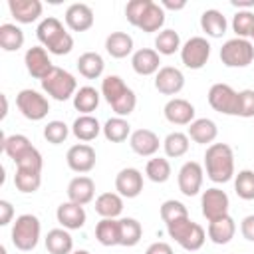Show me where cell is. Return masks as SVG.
Returning <instances> with one entry per match:
<instances>
[{"instance_id":"816d5d0a","label":"cell","mask_w":254,"mask_h":254,"mask_svg":"<svg viewBox=\"0 0 254 254\" xmlns=\"http://www.w3.org/2000/svg\"><path fill=\"white\" fill-rule=\"evenodd\" d=\"M240 232H242V236H244L246 240L254 242V214H248V216L242 218V222H240Z\"/></svg>"},{"instance_id":"3957f363","label":"cell","mask_w":254,"mask_h":254,"mask_svg":"<svg viewBox=\"0 0 254 254\" xmlns=\"http://www.w3.org/2000/svg\"><path fill=\"white\" fill-rule=\"evenodd\" d=\"M167 232H169V236H171L181 248H185V250H189V252L200 250L202 244H204V240H206L204 228H202L198 222L190 220L189 216L167 224Z\"/></svg>"},{"instance_id":"e575fe53","label":"cell","mask_w":254,"mask_h":254,"mask_svg":"<svg viewBox=\"0 0 254 254\" xmlns=\"http://www.w3.org/2000/svg\"><path fill=\"white\" fill-rule=\"evenodd\" d=\"M163 24H165V10H163V6H161V4H157V2H151V4H149V8L145 10V14H143L141 22H139V30H143V32H147V34H151V32L161 30V28H163Z\"/></svg>"},{"instance_id":"7a4b0ae2","label":"cell","mask_w":254,"mask_h":254,"mask_svg":"<svg viewBox=\"0 0 254 254\" xmlns=\"http://www.w3.org/2000/svg\"><path fill=\"white\" fill-rule=\"evenodd\" d=\"M36 36L38 40L42 42L44 48H48L50 54L54 56H65L71 52L73 48V38L69 32H65L64 24L54 18V16H48L44 18L40 24H38V30H36Z\"/></svg>"},{"instance_id":"11a10c76","label":"cell","mask_w":254,"mask_h":254,"mask_svg":"<svg viewBox=\"0 0 254 254\" xmlns=\"http://www.w3.org/2000/svg\"><path fill=\"white\" fill-rule=\"evenodd\" d=\"M161 6H163V10H165V8H167V10H183V8L187 6V2H185V0H179V2L163 0V2H161Z\"/></svg>"},{"instance_id":"836d02e7","label":"cell","mask_w":254,"mask_h":254,"mask_svg":"<svg viewBox=\"0 0 254 254\" xmlns=\"http://www.w3.org/2000/svg\"><path fill=\"white\" fill-rule=\"evenodd\" d=\"M103 135H105V139L111 141V143H121V141H125L127 137H131V125H129V121L123 119V117H111V119H107L105 125H103Z\"/></svg>"},{"instance_id":"ab89813d","label":"cell","mask_w":254,"mask_h":254,"mask_svg":"<svg viewBox=\"0 0 254 254\" xmlns=\"http://www.w3.org/2000/svg\"><path fill=\"white\" fill-rule=\"evenodd\" d=\"M127 89H129V87L125 85V81H123L119 75H107V77H103V81H101V95L105 97V101H107L109 105H113Z\"/></svg>"},{"instance_id":"44dd1931","label":"cell","mask_w":254,"mask_h":254,"mask_svg":"<svg viewBox=\"0 0 254 254\" xmlns=\"http://www.w3.org/2000/svg\"><path fill=\"white\" fill-rule=\"evenodd\" d=\"M8 10L20 24H32L42 16L40 0H8Z\"/></svg>"},{"instance_id":"d6a6232c","label":"cell","mask_w":254,"mask_h":254,"mask_svg":"<svg viewBox=\"0 0 254 254\" xmlns=\"http://www.w3.org/2000/svg\"><path fill=\"white\" fill-rule=\"evenodd\" d=\"M143 236V226L135 218H119V246H135Z\"/></svg>"},{"instance_id":"ac0fdd59","label":"cell","mask_w":254,"mask_h":254,"mask_svg":"<svg viewBox=\"0 0 254 254\" xmlns=\"http://www.w3.org/2000/svg\"><path fill=\"white\" fill-rule=\"evenodd\" d=\"M129 145L133 149V153L141 155V157H153L159 151V137L155 131L151 129H135L129 137Z\"/></svg>"},{"instance_id":"8fae6325","label":"cell","mask_w":254,"mask_h":254,"mask_svg":"<svg viewBox=\"0 0 254 254\" xmlns=\"http://www.w3.org/2000/svg\"><path fill=\"white\" fill-rule=\"evenodd\" d=\"M202 177H204V171H202V165L196 163V161H187L181 169H179V190L185 194V196H194L198 194L200 187H202Z\"/></svg>"},{"instance_id":"f5cc1de1","label":"cell","mask_w":254,"mask_h":254,"mask_svg":"<svg viewBox=\"0 0 254 254\" xmlns=\"http://www.w3.org/2000/svg\"><path fill=\"white\" fill-rule=\"evenodd\" d=\"M12 216H14V208H12V204H10L8 200H0V224H2V226L10 224Z\"/></svg>"},{"instance_id":"cb8c5ba5","label":"cell","mask_w":254,"mask_h":254,"mask_svg":"<svg viewBox=\"0 0 254 254\" xmlns=\"http://www.w3.org/2000/svg\"><path fill=\"white\" fill-rule=\"evenodd\" d=\"M234 232H236V224H234L230 214L208 222V238L214 244H228L232 240Z\"/></svg>"},{"instance_id":"7c38bea8","label":"cell","mask_w":254,"mask_h":254,"mask_svg":"<svg viewBox=\"0 0 254 254\" xmlns=\"http://www.w3.org/2000/svg\"><path fill=\"white\" fill-rule=\"evenodd\" d=\"M95 149L87 143H77L73 147L67 149V155H65V161H67V167L73 171V173H89L93 167H95Z\"/></svg>"},{"instance_id":"4316f807","label":"cell","mask_w":254,"mask_h":254,"mask_svg":"<svg viewBox=\"0 0 254 254\" xmlns=\"http://www.w3.org/2000/svg\"><path fill=\"white\" fill-rule=\"evenodd\" d=\"M46 248L50 254H71L73 238L65 228H52L46 236Z\"/></svg>"},{"instance_id":"9a60e30c","label":"cell","mask_w":254,"mask_h":254,"mask_svg":"<svg viewBox=\"0 0 254 254\" xmlns=\"http://www.w3.org/2000/svg\"><path fill=\"white\" fill-rule=\"evenodd\" d=\"M165 119L173 125H190L194 121V105L183 97H173L163 107Z\"/></svg>"},{"instance_id":"7dc6e473","label":"cell","mask_w":254,"mask_h":254,"mask_svg":"<svg viewBox=\"0 0 254 254\" xmlns=\"http://www.w3.org/2000/svg\"><path fill=\"white\" fill-rule=\"evenodd\" d=\"M67 135H69V129H67V125L64 123V121H50L46 127H44V137H46V141L48 143H52V145H60V143H64L65 139H67Z\"/></svg>"},{"instance_id":"7402d4cb","label":"cell","mask_w":254,"mask_h":254,"mask_svg":"<svg viewBox=\"0 0 254 254\" xmlns=\"http://www.w3.org/2000/svg\"><path fill=\"white\" fill-rule=\"evenodd\" d=\"M93 194H95V183L85 177V175H79L75 179L69 181L67 185V198L75 204H87L93 200Z\"/></svg>"},{"instance_id":"9c48e42d","label":"cell","mask_w":254,"mask_h":254,"mask_svg":"<svg viewBox=\"0 0 254 254\" xmlns=\"http://www.w3.org/2000/svg\"><path fill=\"white\" fill-rule=\"evenodd\" d=\"M208 103L222 115H238V91L228 83H214L208 89Z\"/></svg>"},{"instance_id":"ee69618b","label":"cell","mask_w":254,"mask_h":254,"mask_svg":"<svg viewBox=\"0 0 254 254\" xmlns=\"http://www.w3.org/2000/svg\"><path fill=\"white\" fill-rule=\"evenodd\" d=\"M234 190L244 200H254V171L244 169L234 179Z\"/></svg>"},{"instance_id":"8d00e7d4","label":"cell","mask_w":254,"mask_h":254,"mask_svg":"<svg viewBox=\"0 0 254 254\" xmlns=\"http://www.w3.org/2000/svg\"><path fill=\"white\" fill-rule=\"evenodd\" d=\"M163 149H165V155L171 157V159L183 157L189 151V135L187 133H181V131L169 133L165 137V141H163Z\"/></svg>"},{"instance_id":"d4e9b609","label":"cell","mask_w":254,"mask_h":254,"mask_svg":"<svg viewBox=\"0 0 254 254\" xmlns=\"http://www.w3.org/2000/svg\"><path fill=\"white\" fill-rule=\"evenodd\" d=\"M95 212L101 218H117L123 212V198L119 192H103L95 198Z\"/></svg>"},{"instance_id":"bcb514c9","label":"cell","mask_w":254,"mask_h":254,"mask_svg":"<svg viewBox=\"0 0 254 254\" xmlns=\"http://www.w3.org/2000/svg\"><path fill=\"white\" fill-rule=\"evenodd\" d=\"M187 216H189V210H187V206L181 200L171 198V200H165L161 204V218H163L165 224H171V222L187 218Z\"/></svg>"},{"instance_id":"60d3db41","label":"cell","mask_w":254,"mask_h":254,"mask_svg":"<svg viewBox=\"0 0 254 254\" xmlns=\"http://www.w3.org/2000/svg\"><path fill=\"white\" fill-rule=\"evenodd\" d=\"M145 175H147L149 181H153V183H165V181H169V177H171V165H169V161L163 159V157H153V159H149L147 165H145Z\"/></svg>"},{"instance_id":"f35d334b","label":"cell","mask_w":254,"mask_h":254,"mask_svg":"<svg viewBox=\"0 0 254 254\" xmlns=\"http://www.w3.org/2000/svg\"><path fill=\"white\" fill-rule=\"evenodd\" d=\"M181 46V36L175 30H163L159 32V36L155 38V50L159 52V56H173L175 52H179Z\"/></svg>"},{"instance_id":"d6986e66","label":"cell","mask_w":254,"mask_h":254,"mask_svg":"<svg viewBox=\"0 0 254 254\" xmlns=\"http://www.w3.org/2000/svg\"><path fill=\"white\" fill-rule=\"evenodd\" d=\"M93 10L87 6V4H81V2H75L71 6H67L65 10V24L69 30L73 32H85L93 26Z\"/></svg>"},{"instance_id":"f6af8a7d","label":"cell","mask_w":254,"mask_h":254,"mask_svg":"<svg viewBox=\"0 0 254 254\" xmlns=\"http://www.w3.org/2000/svg\"><path fill=\"white\" fill-rule=\"evenodd\" d=\"M14 163H16V169L18 171H32V173H42V167H44L42 155H40V151L34 145L22 157H18Z\"/></svg>"},{"instance_id":"f907efd6","label":"cell","mask_w":254,"mask_h":254,"mask_svg":"<svg viewBox=\"0 0 254 254\" xmlns=\"http://www.w3.org/2000/svg\"><path fill=\"white\" fill-rule=\"evenodd\" d=\"M238 117H254V89L238 91Z\"/></svg>"},{"instance_id":"7bdbcfd3","label":"cell","mask_w":254,"mask_h":254,"mask_svg":"<svg viewBox=\"0 0 254 254\" xmlns=\"http://www.w3.org/2000/svg\"><path fill=\"white\" fill-rule=\"evenodd\" d=\"M14 185L20 192H36L42 185V173H32V171H18L14 175Z\"/></svg>"},{"instance_id":"52a82bcc","label":"cell","mask_w":254,"mask_h":254,"mask_svg":"<svg viewBox=\"0 0 254 254\" xmlns=\"http://www.w3.org/2000/svg\"><path fill=\"white\" fill-rule=\"evenodd\" d=\"M16 105L20 113L30 121H42L50 111V101L36 89H22L16 95Z\"/></svg>"},{"instance_id":"74e56055","label":"cell","mask_w":254,"mask_h":254,"mask_svg":"<svg viewBox=\"0 0 254 254\" xmlns=\"http://www.w3.org/2000/svg\"><path fill=\"white\" fill-rule=\"evenodd\" d=\"M30 147H32V143H30V139H28L26 135H20V133L8 135V137L2 135V151H4L12 161H16L18 157H22Z\"/></svg>"},{"instance_id":"4dcf8cb0","label":"cell","mask_w":254,"mask_h":254,"mask_svg":"<svg viewBox=\"0 0 254 254\" xmlns=\"http://www.w3.org/2000/svg\"><path fill=\"white\" fill-rule=\"evenodd\" d=\"M99 105V91L91 85H83L75 91L73 95V107L81 113V115H91V111H95Z\"/></svg>"},{"instance_id":"6da1fadb","label":"cell","mask_w":254,"mask_h":254,"mask_svg":"<svg viewBox=\"0 0 254 254\" xmlns=\"http://www.w3.org/2000/svg\"><path fill=\"white\" fill-rule=\"evenodd\" d=\"M204 169L212 183H228L234 177V153L226 143H212L204 153Z\"/></svg>"},{"instance_id":"603a6c76","label":"cell","mask_w":254,"mask_h":254,"mask_svg":"<svg viewBox=\"0 0 254 254\" xmlns=\"http://www.w3.org/2000/svg\"><path fill=\"white\" fill-rule=\"evenodd\" d=\"M216 135H218L216 123L212 119H208V117L194 119L189 125V139H192L198 145H212V141L216 139Z\"/></svg>"},{"instance_id":"f1b7e54d","label":"cell","mask_w":254,"mask_h":254,"mask_svg":"<svg viewBox=\"0 0 254 254\" xmlns=\"http://www.w3.org/2000/svg\"><path fill=\"white\" fill-rule=\"evenodd\" d=\"M101 131H103V127L99 125V121H97L93 115H79V117L73 121V125H71V133H73L79 141H83V143L93 141Z\"/></svg>"},{"instance_id":"e0dca14e","label":"cell","mask_w":254,"mask_h":254,"mask_svg":"<svg viewBox=\"0 0 254 254\" xmlns=\"http://www.w3.org/2000/svg\"><path fill=\"white\" fill-rule=\"evenodd\" d=\"M56 218H58V222H60L65 230H79V228L85 224L87 214H85V210H83L81 204H75V202L67 200V202H62V204L58 206Z\"/></svg>"},{"instance_id":"680465c9","label":"cell","mask_w":254,"mask_h":254,"mask_svg":"<svg viewBox=\"0 0 254 254\" xmlns=\"http://www.w3.org/2000/svg\"><path fill=\"white\" fill-rule=\"evenodd\" d=\"M0 252H2V254H6V248H4V246H2V248H0Z\"/></svg>"},{"instance_id":"2e32d148","label":"cell","mask_w":254,"mask_h":254,"mask_svg":"<svg viewBox=\"0 0 254 254\" xmlns=\"http://www.w3.org/2000/svg\"><path fill=\"white\" fill-rule=\"evenodd\" d=\"M115 190L125 198L139 196L141 190H143V175H141V171H137L133 167L121 169L117 173V177H115Z\"/></svg>"},{"instance_id":"30bf717a","label":"cell","mask_w":254,"mask_h":254,"mask_svg":"<svg viewBox=\"0 0 254 254\" xmlns=\"http://www.w3.org/2000/svg\"><path fill=\"white\" fill-rule=\"evenodd\" d=\"M200 206H202V216L210 222V220H216V218H222L228 214L230 200H228V194L224 190L212 187V189H206L202 192Z\"/></svg>"},{"instance_id":"5bb4252c","label":"cell","mask_w":254,"mask_h":254,"mask_svg":"<svg viewBox=\"0 0 254 254\" xmlns=\"http://www.w3.org/2000/svg\"><path fill=\"white\" fill-rule=\"evenodd\" d=\"M185 87V75L179 67L163 65L155 73V89L163 95H177Z\"/></svg>"},{"instance_id":"ffe728a7","label":"cell","mask_w":254,"mask_h":254,"mask_svg":"<svg viewBox=\"0 0 254 254\" xmlns=\"http://www.w3.org/2000/svg\"><path fill=\"white\" fill-rule=\"evenodd\" d=\"M131 65L139 75H153L161 69V56L157 50L141 48L131 56Z\"/></svg>"},{"instance_id":"277c9868","label":"cell","mask_w":254,"mask_h":254,"mask_svg":"<svg viewBox=\"0 0 254 254\" xmlns=\"http://www.w3.org/2000/svg\"><path fill=\"white\" fill-rule=\"evenodd\" d=\"M40 232L42 224L36 214H20L12 226V244L22 252H30L38 246Z\"/></svg>"},{"instance_id":"681fc988","label":"cell","mask_w":254,"mask_h":254,"mask_svg":"<svg viewBox=\"0 0 254 254\" xmlns=\"http://www.w3.org/2000/svg\"><path fill=\"white\" fill-rule=\"evenodd\" d=\"M151 2L153 0H131V2H127L125 16H127L129 24H133V26L139 28V22H141V18H143V14H145V10L149 8Z\"/></svg>"},{"instance_id":"c3c4849f","label":"cell","mask_w":254,"mask_h":254,"mask_svg":"<svg viewBox=\"0 0 254 254\" xmlns=\"http://www.w3.org/2000/svg\"><path fill=\"white\" fill-rule=\"evenodd\" d=\"M135 105H137V95H135V91L129 87L111 107H113V111L117 113V117H125V115H129V113L135 111Z\"/></svg>"},{"instance_id":"83f0119b","label":"cell","mask_w":254,"mask_h":254,"mask_svg":"<svg viewBox=\"0 0 254 254\" xmlns=\"http://www.w3.org/2000/svg\"><path fill=\"white\" fill-rule=\"evenodd\" d=\"M79 73L87 79H97L101 73H103V67H105V62L103 58L97 54V52H83L77 62H75Z\"/></svg>"},{"instance_id":"ba28073f","label":"cell","mask_w":254,"mask_h":254,"mask_svg":"<svg viewBox=\"0 0 254 254\" xmlns=\"http://www.w3.org/2000/svg\"><path fill=\"white\" fill-rule=\"evenodd\" d=\"M210 58V44L202 36L189 38L181 48V60L189 69H200Z\"/></svg>"},{"instance_id":"484cf974","label":"cell","mask_w":254,"mask_h":254,"mask_svg":"<svg viewBox=\"0 0 254 254\" xmlns=\"http://www.w3.org/2000/svg\"><path fill=\"white\" fill-rule=\"evenodd\" d=\"M105 50L111 58H127L133 52V38L125 32H111L105 38Z\"/></svg>"},{"instance_id":"6f0895ef","label":"cell","mask_w":254,"mask_h":254,"mask_svg":"<svg viewBox=\"0 0 254 254\" xmlns=\"http://www.w3.org/2000/svg\"><path fill=\"white\" fill-rule=\"evenodd\" d=\"M71 254H89L87 250H75V252H71Z\"/></svg>"},{"instance_id":"b9f144b4","label":"cell","mask_w":254,"mask_h":254,"mask_svg":"<svg viewBox=\"0 0 254 254\" xmlns=\"http://www.w3.org/2000/svg\"><path fill=\"white\" fill-rule=\"evenodd\" d=\"M232 30L236 32V38L248 40L254 32V12L250 10H238L232 18Z\"/></svg>"},{"instance_id":"4fadbf2b","label":"cell","mask_w":254,"mask_h":254,"mask_svg":"<svg viewBox=\"0 0 254 254\" xmlns=\"http://www.w3.org/2000/svg\"><path fill=\"white\" fill-rule=\"evenodd\" d=\"M24 64H26L28 73L32 77L40 79V81L54 69V64H52V60H50V56H48V52H46L44 46H32V48H28V52L24 56Z\"/></svg>"},{"instance_id":"5b68a950","label":"cell","mask_w":254,"mask_h":254,"mask_svg":"<svg viewBox=\"0 0 254 254\" xmlns=\"http://www.w3.org/2000/svg\"><path fill=\"white\" fill-rule=\"evenodd\" d=\"M42 89L50 97H54L56 101H67L69 97L75 95L77 81H75V77L69 71L54 65V69L42 79Z\"/></svg>"},{"instance_id":"db71d44e","label":"cell","mask_w":254,"mask_h":254,"mask_svg":"<svg viewBox=\"0 0 254 254\" xmlns=\"http://www.w3.org/2000/svg\"><path fill=\"white\" fill-rule=\"evenodd\" d=\"M145 254H173V248H171V244H167V242H153V244L145 250Z\"/></svg>"},{"instance_id":"9f6ffc18","label":"cell","mask_w":254,"mask_h":254,"mask_svg":"<svg viewBox=\"0 0 254 254\" xmlns=\"http://www.w3.org/2000/svg\"><path fill=\"white\" fill-rule=\"evenodd\" d=\"M232 6L234 8H244V10H248V8H252L254 6V0H232Z\"/></svg>"},{"instance_id":"d590c367","label":"cell","mask_w":254,"mask_h":254,"mask_svg":"<svg viewBox=\"0 0 254 254\" xmlns=\"http://www.w3.org/2000/svg\"><path fill=\"white\" fill-rule=\"evenodd\" d=\"M0 46L4 52H18L24 46V32L16 24L0 26Z\"/></svg>"},{"instance_id":"8992f818","label":"cell","mask_w":254,"mask_h":254,"mask_svg":"<svg viewBox=\"0 0 254 254\" xmlns=\"http://www.w3.org/2000/svg\"><path fill=\"white\" fill-rule=\"evenodd\" d=\"M254 60V46L244 38L226 40L220 48V62L226 67H246Z\"/></svg>"},{"instance_id":"f546056e","label":"cell","mask_w":254,"mask_h":254,"mask_svg":"<svg viewBox=\"0 0 254 254\" xmlns=\"http://www.w3.org/2000/svg\"><path fill=\"white\" fill-rule=\"evenodd\" d=\"M200 28H202V32H206V36L220 38L226 32L228 22H226V18H224L222 12L210 8V10H204L202 12V16H200Z\"/></svg>"},{"instance_id":"1f68e13d","label":"cell","mask_w":254,"mask_h":254,"mask_svg":"<svg viewBox=\"0 0 254 254\" xmlns=\"http://www.w3.org/2000/svg\"><path fill=\"white\" fill-rule=\"evenodd\" d=\"M95 238L103 246H119V220L101 218L95 226Z\"/></svg>"},{"instance_id":"91938a15","label":"cell","mask_w":254,"mask_h":254,"mask_svg":"<svg viewBox=\"0 0 254 254\" xmlns=\"http://www.w3.org/2000/svg\"><path fill=\"white\" fill-rule=\"evenodd\" d=\"M250 38H252V40H254V32H252V36H250Z\"/></svg>"}]
</instances>
